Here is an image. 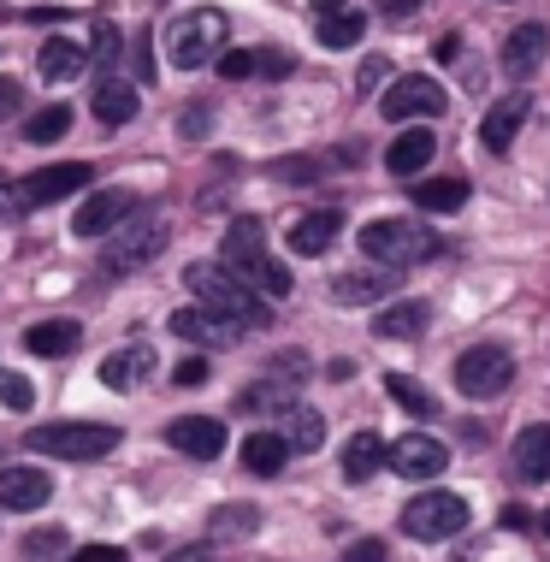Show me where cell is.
Masks as SVG:
<instances>
[{
    "label": "cell",
    "mask_w": 550,
    "mask_h": 562,
    "mask_svg": "<svg viewBox=\"0 0 550 562\" xmlns=\"http://www.w3.org/2000/svg\"><path fill=\"white\" fill-rule=\"evenodd\" d=\"M379 468H385V438L361 427V432L344 445V480H349V485H361V480H373Z\"/></svg>",
    "instance_id": "obj_25"
},
{
    "label": "cell",
    "mask_w": 550,
    "mask_h": 562,
    "mask_svg": "<svg viewBox=\"0 0 550 562\" xmlns=\"http://www.w3.org/2000/svg\"><path fill=\"white\" fill-rule=\"evenodd\" d=\"M379 113L391 119V125H408V119H438L445 113V89L433 78H396L385 89V101H379Z\"/></svg>",
    "instance_id": "obj_9"
},
{
    "label": "cell",
    "mask_w": 550,
    "mask_h": 562,
    "mask_svg": "<svg viewBox=\"0 0 550 562\" xmlns=\"http://www.w3.org/2000/svg\"><path fill=\"white\" fill-rule=\"evenodd\" d=\"M12 113H24V83L12 71H0V119H12Z\"/></svg>",
    "instance_id": "obj_41"
},
{
    "label": "cell",
    "mask_w": 550,
    "mask_h": 562,
    "mask_svg": "<svg viewBox=\"0 0 550 562\" xmlns=\"http://www.w3.org/2000/svg\"><path fill=\"white\" fill-rule=\"evenodd\" d=\"M426 321H433V308H426L420 296H408V302H391V308L373 321V331L379 338H420Z\"/></svg>",
    "instance_id": "obj_28"
},
{
    "label": "cell",
    "mask_w": 550,
    "mask_h": 562,
    "mask_svg": "<svg viewBox=\"0 0 550 562\" xmlns=\"http://www.w3.org/2000/svg\"><path fill=\"white\" fill-rule=\"evenodd\" d=\"M396 284V272H344V279H332V296L338 302H373L385 296Z\"/></svg>",
    "instance_id": "obj_31"
},
{
    "label": "cell",
    "mask_w": 550,
    "mask_h": 562,
    "mask_svg": "<svg viewBox=\"0 0 550 562\" xmlns=\"http://www.w3.org/2000/svg\"><path fill=\"white\" fill-rule=\"evenodd\" d=\"M338 232H344V214L338 207H319V214H296L290 220V249L296 255H326L332 243H338Z\"/></svg>",
    "instance_id": "obj_18"
},
{
    "label": "cell",
    "mask_w": 550,
    "mask_h": 562,
    "mask_svg": "<svg viewBox=\"0 0 550 562\" xmlns=\"http://www.w3.org/2000/svg\"><path fill=\"white\" fill-rule=\"evenodd\" d=\"M131 190H96V195H89V202L78 207V220H71V232H78V237H113L119 232V225H125L131 220Z\"/></svg>",
    "instance_id": "obj_14"
},
{
    "label": "cell",
    "mask_w": 550,
    "mask_h": 562,
    "mask_svg": "<svg viewBox=\"0 0 550 562\" xmlns=\"http://www.w3.org/2000/svg\"><path fill=\"white\" fill-rule=\"evenodd\" d=\"M545 533H550V515H545Z\"/></svg>",
    "instance_id": "obj_49"
},
{
    "label": "cell",
    "mask_w": 550,
    "mask_h": 562,
    "mask_svg": "<svg viewBox=\"0 0 550 562\" xmlns=\"http://www.w3.org/2000/svg\"><path fill=\"white\" fill-rule=\"evenodd\" d=\"M284 456H290V438H279V432H249V438H243V468L261 474V480L284 474Z\"/></svg>",
    "instance_id": "obj_24"
},
{
    "label": "cell",
    "mask_w": 550,
    "mask_h": 562,
    "mask_svg": "<svg viewBox=\"0 0 550 562\" xmlns=\"http://www.w3.org/2000/svg\"><path fill=\"white\" fill-rule=\"evenodd\" d=\"M509 379H515V361H509V349H503V344H473V349L456 356V391L473 397V403L497 397Z\"/></svg>",
    "instance_id": "obj_7"
},
{
    "label": "cell",
    "mask_w": 550,
    "mask_h": 562,
    "mask_svg": "<svg viewBox=\"0 0 550 562\" xmlns=\"http://www.w3.org/2000/svg\"><path fill=\"white\" fill-rule=\"evenodd\" d=\"M166 562H213V551H207V544H190V551H172Z\"/></svg>",
    "instance_id": "obj_47"
},
{
    "label": "cell",
    "mask_w": 550,
    "mask_h": 562,
    "mask_svg": "<svg viewBox=\"0 0 550 562\" xmlns=\"http://www.w3.org/2000/svg\"><path fill=\"white\" fill-rule=\"evenodd\" d=\"M255 527H261V509H249V504L213 509V533H220V539H243V533H255Z\"/></svg>",
    "instance_id": "obj_34"
},
{
    "label": "cell",
    "mask_w": 550,
    "mask_h": 562,
    "mask_svg": "<svg viewBox=\"0 0 550 562\" xmlns=\"http://www.w3.org/2000/svg\"><path fill=\"white\" fill-rule=\"evenodd\" d=\"M83 66H89V48L78 36H48V42H42V54H36V71L48 83H71Z\"/></svg>",
    "instance_id": "obj_21"
},
{
    "label": "cell",
    "mask_w": 550,
    "mask_h": 562,
    "mask_svg": "<svg viewBox=\"0 0 550 562\" xmlns=\"http://www.w3.org/2000/svg\"><path fill=\"white\" fill-rule=\"evenodd\" d=\"M172 379H178V385H190V391L207 385V361H202V356H183L178 368H172Z\"/></svg>",
    "instance_id": "obj_42"
},
{
    "label": "cell",
    "mask_w": 550,
    "mask_h": 562,
    "mask_svg": "<svg viewBox=\"0 0 550 562\" xmlns=\"http://www.w3.org/2000/svg\"><path fill=\"white\" fill-rule=\"evenodd\" d=\"M78 321H36L24 331V349L30 356H71V349H78Z\"/></svg>",
    "instance_id": "obj_29"
},
{
    "label": "cell",
    "mask_w": 550,
    "mask_h": 562,
    "mask_svg": "<svg viewBox=\"0 0 550 562\" xmlns=\"http://www.w3.org/2000/svg\"><path fill=\"white\" fill-rule=\"evenodd\" d=\"M54 497V480L42 468H0V509H42Z\"/></svg>",
    "instance_id": "obj_17"
},
{
    "label": "cell",
    "mask_w": 550,
    "mask_h": 562,
    "mask_svg": "<svg viewBox=\"0 0 550 562\" xmlns=\"http://www.w3.org/2000/svg\"><path fill=\"white\" fill-rule=\"evenodd\" d=\"M237 415H296V385L279 379V373L255 379V385L237 397Z\"/></svg>",
    "instance_id": "obj_22"
},
{
    "label": "cell",
    "mask_w": 550,
    "mask_h": 562,
    "mask_svg": "<svg viewBox=\"0 0 550 562\" xmlns=\"http://www.w3.org/2000/svg\"><path fill=\"white\" fill-rule=\"evenodd\" d=\"M220 78H225V83H237V78H255V54H243V48L220 54Z\"/></svg>",
    "instance_id": "obj_40"
},
{
    "label": "cell",
    "mask_w": 550,
    "mask_h": 562,
    "mask_svg": "<svg viewBox=\"0 0 550 562\" xmlns=\"http://www.w3.org/2000/svg\"><path fill=\"white\" fill-rule=\"evenodd\" d=\"M385 12H391V19H415L420 0H385Z\"/></svg>",
    "instance_id": "obj_48"
},
{
    "label": "cell",
    "mask_w": 550,
    "mask_h": 562,
    "mask_svg": "<svg viewBox=\"0 0 550 562\" xmlns=\"http://www.w3.org/2000/svg\"><path fill=\"white\" fill-rule=\"evenodd\" d=\"M344 562H385V544H379V539H367V544H356V551H349Z\"/></svg>",
    "instance_id": "obj_45"
},
{
    "label": "cell",
    "mask_w": 550,
    "mask_h": 562,
    "mask_svg": "<svg viewBox=\"0 0 550 562\" xmlns=\"http://www.w3.org/2000/svg\"><path fill=\"white\" fill-rule=\"evenodd\" d=\"M89 178H96V166H89V160H59V166H42V172H30V178H24V202H30V207L66 202V195L89 190Z\"/></svg>",
    "instance_id": "obj_11"
},
{
    "label": "cell",
    "mask_w": 550,
    "mask_h": 562,
    "mask_svg": "<svg viewBox=\"0 0 550 562\" xmlns=\"http://www.w3.org/2000/svg\"><path fill=\"white\" fill-rule=\"evenodd\" d=\"M125 445L119 427H101V420H54V427H30V450L54 456V462H101Z\"/></svg>",
    "instance_id": "obj_4"
},
{
    "label": "cell",
    "mask_w": 550,
    "mask_h": 562,
    "mask_svg": "<svg viewBox=\"0 0 550 562\" xmlns=\"http://www.w3.org/2000/svg\"><path fill=\"white\" fill-rule=\"evenodd\" d=\"M361 255L373 267H415L426 255H438V237L426 232V225H408V220H373L361 225Z\"/></svg>",
    "instance_id": "obj_5"
},
{
    "label": "cell",
    "mask_w": 550,
    "mask_h": 562,
    "mask_svg": "<svg viewBox=\"0 0 550 562\" xmlns=\"http://www.w3.org/2000/svg\"><path fill=\"white\" fill-rule=\"evenodd\" d=\"M148 368H155V349H148V344H125V349H113V356L101 361V385L106 391H136L148 379Z\"/></svg>",
    "instance_id": "obj_20"
},
{
    "label": "cell",
    "mask_w": 550,
    "mask_h": 562,
    "mask_svg": "<svg viewBox=\"0 0 550 562\" xmlns=\"http://www.w3.org/2000/svg\"><path fill=\"white\" fill-rule=\"evenodd\" d=\"M220 261L232 279H243L255 296H290V272L279 255H267V232H261V220H232V232H225L220 243Z\"/></svg>",
    "instance_id": "obj_1"
},
{
    "label": "cell",
    "mask_w": 550,
    "mask_h": 562,
    "mask_svg": "<svg viewBox=\"0 0 550 562\" xmlns=\"http://www.w3.org/2000/svg\"><path fill=\"white\" fill-rule=\"evenodd\" d=\"M136 108H143V101H136V89L125 78H101L96 83V119H101V125H113V131L131 125Z\"/></svg>",
    "instance_id": "obj_27"
},
{
    "label": "cell",
    "mask_w": 550,
    "mask_h": 562,
    "mask_svg": "<svg viewBox=\"0 0 550 562\" xmlns=\"http://www.w3.org/2000/svg\"><path fill=\"white\" fill-rule=\"evenodd\" d=\"M415 202L426 207V214H456V207L468 202V178H420Z\"/></svg>",
    "instance_id": "obj_30"
},
{
    "label": "cell",
    "mask_w": 550,
    "mask_h": 562,
    "mask_svg": "<svg viewBox=\"0 0 550 562\" xmlns=\"http://www.w3.org/2000/svg\"><path fill=\"white\" fill-rule=\"evenodd\" d=\"M385 78H391V59H385V54H373V59H367V66H361L356 89H373V83H385Z\"/></svg>",
    "instance_id": "obj_43"
},
{
    "label": "cell",
    "mask_w": 550,
    "mask_h": 562,
    "mask_svg": "<svg viewBox=\"0 0 550 562\" xmlns=\"http://www.w3.org/2000/svg\"><path fill=\"white\" fill-rule=\"evenodd\" d=\"M385 391H391V403L396 408H408V415H438V403H433V391L420 385V379H408V373H385Z\"/></svg>",
    "instance_id": "obj_32"
},
{
    "label": "cell",
    "mask_w": 550,
    "mask_h": 562,
    "mask_svg": "<svg viewBox=\"0 0 550 562\" xmlns=\"http://www.w3.org/2000/svg\"><path fill=\"white\" fill-rule=\"evenodd\" d=\"M527 125V95H509V101H497L492 113H485V125H480V136H485V148L492 155H503V148L515 143V131Z\"/></svg>",
    "instance_id": "obj_26"
},
{
    "label": "cell",
    "mask_w": 550,
    "mask_h": 562,
    "mask_svg": "<svg viewBox=\"0 0 550 562\" xmlns=\"http://www.w3.org/2000/svg\"><path fill=\"white\" fill-rule=\"evenodd\" d=\"M462 527H468V497H456V492H420L415 504L403 509V533L420 539V544L456 539Z\"/></svg>",
    "instance_id": "obj_6"
},
{
    "label": "cell",
    "mask_w": 550,
    "mask_h": 562,
    "mask_svg": "<svg viewBox=\"0 0 550 562\" xmlns=\"http://www.w3.org/2000/svg\"><path fill=\"white\" fill-rule=\"evenodd\" d=\"M319 445H326V420L296 403V415H290V450H319Z\"/></svg>",
    "instance_id": "obj_35"
},
{
    "label": "cell",
    "mask_w": 550,
    "mask_h": 562,
    "mask_svg": "<svg viewBox=\"0 0 550 562\" xmlns=\"http://www.w3.org/2000/svg\"><path fill=\"white\" fill-rule=\"evenodd\" d=\"M509 462H515V480L521 485H545L550 480V420L521 427V438L509 445Z\"/></svg>",
    "instance_id": "obj_15"
},
{
    "label": "cell",
    "mask_w": 550,
    "mask_h": 562,
    "mask_svg": "<svg viewBox=\"0 0 550 562\" xmlns=\"http://www.w3.org/2000/svg\"><path fill=\"white\" fill-rule=\"evenodd\" d=\"M308 19H314V36H319V48H332V54L356 48V42L367 36V19H361V7H349V0H314V7H308Z\"/></svg>",
    "instance_id": "obj_12"
},
{
    "label": "cell",
    "mask_w": 550,
    "mask_h": 562,
    "mask_svg": "<svg viewBox=\"0 0 550 562\" xmlns=\"http://www.w3.org/2000/svg\"><path fill=\"white\" fill-rule=\"evenodd\" d=\"M166 445L195 456V462H220L225 450V420L220 415H178L172 427H166Z\"/></svg>",
    "instance_id": "obj_13"
},
{
    "label": "cell",
    "mask_w": 550,
    "mask_h": 562,
    "mask_svg": "<svg viewBox=\"0 0 550 562\" xmlns=\"http://www.w3.org/2000/svg\"><path fill=\"white\" fill-rule=\"evenodd\" d=\"M66 131H71V108H66V101H54V108L30 113V125H24V136H30V143H59Z\"/></svg>",
    "instance_id": "obj_33"
},
{
    "label": "cell",
    "mask_w": 550,
    "mask_h": 562,
    "mask_svg": "<svg viewBox=\"0 0 550 562\" xmlns=\"http://www.w3.org/2000/svg\"><path fill=\"white\" fill-rule=\"evenodd\" d=\"M183 284L195 291V302H202L207 314H220V321H232L237 331H255L267 326V296H255L243 279H232V272H220L213 261H190L183 267Z\"/></svg>",
    "instance_id": "obj_2"
},
{
    "label": "cell",
    "mask_w": 550,
    "mask_h": 562,
    "mask_svg": "<svg viewBox=\"0 0 550 562\" xmlns=\"http://www.w3.org/2000/svg\"><path fill=\"white\" fill-rule=\"evenodd\" d=\"M503 527H515V533H527V527H532V515H527L521 504H509V509H503Z\"/></svg>",
    "instance_id": "obj_46"
},
{
    "label": "cell",
    "mask_w": 550,
    "mask_h": 562,
    "mask_svg": "<svg viewBox=\"0 0 550 562\" xmlns=\"http://www.w3.org/2000/svg\"><path fill=\"white\" fill-rule=\"evenodd\" d=\"M172 331L183 344H195V349H232L243 331L232 321H220V314H207V308H178L172 314Z\"/></svg>",
    "instance_id": "obj_16"
},
{
    "label": "cell",
    "mask_w": 550,
    "mask_h": 562,
    "mask_svg": "<svg viewBox=\"0 0 550 562\" xmlns=\"http://www.w3.org/2000/svg\"><path fill=\"white\" fill-rule=\"evenodd\" d=\"M385 462H391L403 480H438V474L450 468V450L438 445L433 432H403V438L385 450Z\"/></svg>",
    "instance_id": "obj_10"
},
{
    "label": "cell",
    "mask_w": 550,
    "mask_h": 562,
    "mask_svg": "<svg viewBox=\"0 0 550 562\" xmlns=\"http://www.w3.org/2000/svg\"><path fill=\"white\" fill-rule=\"evenodd\" d=\"M545 48H550V30L545 24L509 30V36H503V71H509V78H532L539 59H545Z\"/></svg>",
    "instance_id": "obj_19"
},
{
    "label": "cell",
    "mask_w": 550,
    "mask_h": 562,
    "mask_svg": "<svg viewBox=\"0 0 550 562\" xmlns=\"http://www.w3.org/2000/svg\"><path fill=\"white\" fill-rule=\"evenodd\" d=\"M0 403H7V408H36V385H30L24 373L0 368Z\"/></svg>",
    "instance_id": "obj_37"
},
{
    "label": "cell",
    "mask_w": 550,
    "mask_h": 562,
    "mask_svg": "<svg viewBox=\"0 0 550 562\" xmlns=\"http://www.w3.org/2000/svg\"><path fill=\"white\" fill-rule=\"evenodd\" d=\"M166 225H155V220H143V225H119L113 237L101 243V267L106 272H136V267H148L155 255L166 249Z\"/></svg>",
    "instance_id": "obj_8"
},
{
    "label": "cell",
    "mask_w": 550,
    "mask_h": 562,
    "mask_svg": "<svg viewBox=\"0 0 550 562\" xmlns=\"http://www.w3.org/2000/svg\"><path fill=\"white\" fill-rule=\"evenodd\" d=\"M30 214V202H24V184H12V178H0V225H12V220H24Z\"/></svg>",
    "instance_id": "obj_38"
},
{
    "label": "cell",
    "mask_w": 550,
    "mask_h": 562,
    "mask_svg": "<svg viewBox=\"0 0 550 562\" xmlns=\"http://www.w3.org/2000/svg\"><path fill=\"white\" fill-rule=\"evenodd\" d=\"M66 562H125V551H113V544H83V551L66 557Z\"/></svg>",
    "instance_id": "obj_44"
},
{
    "label": "cell",
    "mask_w": 550,
    "mask_h": 562,
    "mask_svg": "<svg viewBox=\"0 0 550 562\" xmlns=\"http://www.w3.org/2000/svg\"><path fill=\"white\" fill-rule=\"evenodd\" d=\"M225 36H232V24H225L220 7H190L183 19H172V30H166V59H172L178 71H202L220 59Z\"/></svg>",
    "instance_id": "obj_3"
},
{
    "label": "cell",
    "mask_w": 550,
    "mask_h": 562,
    "mask_svg": "<svg viewBox=\"0 0 550 562\" xmlns=\"http://www.w3.org/2000/svg\"><path fill=\"white\" fill-rule=\"evenodd\" d=\"M433 155H438V136H433V131H403V136L385 148V166H391V178H415Z\"/></svg>",
    "instance_id": "obj_23"
},
{
    "label": "cell",
    "mask_w": 550,
    "mask_h": 562,
    "mask_svg": "<svg viewBox=\"0 0 550 562\" xmlns=\"http://www.w3.org/2000/svg\"><path fill=\"white\" fill-rule=\"evenodd\" d=\"M255 71H261V78H290L296 59H290L284 48H261V54H255Z\"/></svg>",
    "instance_id": "obj_39"
},
{
    "label": "cell",
    "mask_w": 550,
    "mask_h": 562,
    "mask_svg": "<svg viewBox=\"0 0 550 562\" xmlns=\"http://www.w3.org/2000/svg\"><path fill=\"white\" fill-rule=\"evenodd\" d=\"M24 562H54V557H66V533L59 527H36V533H24Z\"/></svg>",
    "instance_id": "obj_36"
}]
</instances>
